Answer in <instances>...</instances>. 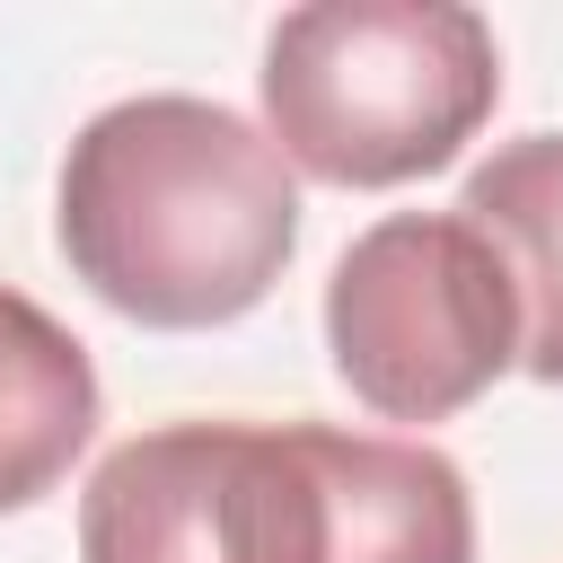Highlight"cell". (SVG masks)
<instances>
[{
	"instance_id": "6da1fadb",
	"label": "cell",
	"mask_w": 563,
	"mask_h": 563,
	"mask_svg": "<svg viewBox=\"0 0 563 563\" xmlns=\"http://www.w3.org/2000/svg\"><path fill=\"white\" fill-rule=\"evenodd\" d=\"M79 563H475V501L431 440L167 422L97 457Z\"/></svg>"
},
{
	"instance_id": "7a4b0ae2",
	"label": "cell",
	"mask_w": 563,
	"mask_h": 563,
	"mask_svg": "<svg viewBox=\"0 0 563 563\" xmlns=\"http://www.w3.org/2000/svg\"><path fill=\"white\" fill-rule=\"evenodd\" d=\"M53 229L114 317L194 334L246 317L282 282L299 246V185L273 132L238 106L158 88L79 123Z\"/></svg>"
},
{
	"instance_id": "3957f363",
	"label": "cell",
	"mask_w": 563,
	"mask_h": 563,
	"mask_svg": "<svg viewBox=\"0 0 563 563\" xmlns=\"http://www.w3.org/2000/svg\"><path fill=\"white\" fill-rule=\"evenodd\" d=\"M501 97V44L466 0H308L264 44V132L317 185H413Z\"/></svg>"
},
{
	"instance_id": "277c9868",
	"label": "cell",
	"mask_w": 563,
	"mask_h": 563,
	"mask_svg": "<svg viewBox=\"0 0 563 563\" xmlns=\"http://www.w3.org/2000/svg\"><path fill=\"white\" fill-rule=\"evenodd\" d=\"M325 352L369 413L449 422L501 369H519L510 264L457 211H387L325 282Z\"/></svg>"
},
{
	"instance_id": "5b68a950",
	"label": "cell",
	"mask_w": 563,
	"mask_h": 563,
	"mask_svg": "<svg viewBox=\"0 0 563 563\" xmlns=\"http://www.w3.org/2000/svg\"><path fill=\"white\" fill-rule=\"evenodd\" d=\"M88 440H97L88 343L26 290H0V510L44 501Z\"/></svg>"
},
{
	"instance_id": "8992f818",
	"label": "cell",
	"mask_w": 563,
	"mask_h": 563,
	"mask_svg": "<svg viewBox=\"0 0 563 563\" xmlns=\"http://www.w3.org/2000/svg\"><path fill=\"white\" fill-rule=\"evenodd\" d=\"M457 220H475L493 238V255L510 264V290H519V369L545 378V387H563V132L501 141L457 185Z\"/></svg>"
}]
</instances>
